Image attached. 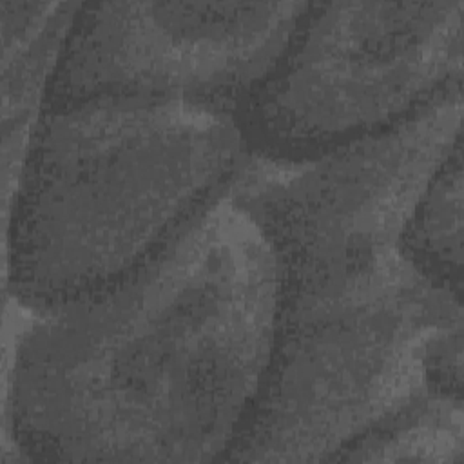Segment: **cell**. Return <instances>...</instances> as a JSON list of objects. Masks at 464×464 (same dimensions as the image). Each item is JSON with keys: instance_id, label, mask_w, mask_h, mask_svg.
<instances>
[{"instance_id": "3957f363", "label": "cell", "mask_w": 464, "mask_h": 464, "mask_svg": "<svg viewBox=\"0 0 464 464\" xmlns=\"http://www.w3.org/2000/svg\"><path fill=\"white\" fill-rule=\"evenodd\" d=\"M225 105L100 96L44 107L5 194V285L38 312L100 294L163 252L241 179Z\"/></svg>"}, {"instance_id": "52a82bcc", "label": "cell", "mask_w": 464, "mask_h": 464, "mask_svg": "<svg viewBox=\"0 0 464 464\" xmlns=\"http://www.w3.org/2000/svg\"><path fill=\"white\" fill-rule=\"evenodd\" d=\"M462 397L428 393L337 457V462H462Z\"/></svg>"}, {"instance_id": "5b68a950", "label": "cell", "mask_w": 464, "mask_h": 464, "mask_svg": "<svg viewBox=\"0 0 464 464\" xmlns=\"http://www.w3.org/2000/svg\"><path fill=\"white\" fill-rule=\"evenodd\" d=\"M306 4L80 2L44 107L165 96L230 109L276 63Z\"/></svg>"}, {"instance_id": "277c9868", "label": "cell", "mask_w": 464, "mask_h": 464, "mask_svg": "<svg viewBox=\"0 0 464 464\" xmlns=\"http://www.w3.org/2000/svg\"><path fill=\"white\" fill-rule=\"evenodd\" d=\"M464 0L308 2L232 105L252 158L308 163L392 130L462 87Z\"/></svg>"}, {"instance_id": "8992f818", "label": "cell", "mask_w": 464, "mask_h": 464, "mask_svg": "<svg viewBox=\"0 0 464 464\" xmlns=\"http://www.w3.org/2000/svg\"><path fill=\"white\" fill-rule=\"evenodd\" d=\"M402 245L433 285L462 297V138L428 179Z\"/></svg>"}, {"instance_id": "7a4b0ae2", "label": "cell", "mask_w": 464, "mask_h": 464, "mask_svg": "<svg viewBox=\"0 0 464 464\" xmlns=\"http://www.w3.org/2000/svg\"><path fill=\"white\" fill-rule=\"evenodd\" d=\"M279 266L232 190L114 286L29 312L5 415L24 460L210 462L266 375Z\"/></svg>"}, {"instance_id": "6da1fadb", "label": "cell", "mask_w": 464, "mask_h": 464, "mask_svg": "<svg viewBox=\"0 0 464 464\" xmlns=\"http://www.w3.org/2000/svg\"><path fill=\"white\" fill-rule=\"evenodd\" d=\"M462 92L321 160L252 167L232 188L279 266L272 357L225 460L332 462L430 393L431 344L462 328V297L411 261L402 232L462 138Z\"/></svg>"}]
</instances>
